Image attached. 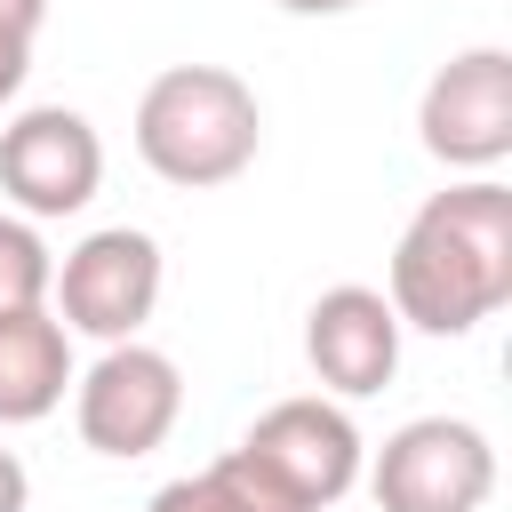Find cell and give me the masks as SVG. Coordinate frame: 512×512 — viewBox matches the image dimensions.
Returning a JSON list of instances; mask_svg holds the SVG:
<instances>
[{"label": "cell", "mask_w": 512, "mask_h": 512, "mask_svg": "<svg viewBox=\"0 0 512 512\" xmlns=\"http://www.w3.org/2000/svg\"><path fill=\"white\" fill-rule=\"evenodd\" d=\"M384 296L400 328L424 336H472L480 320H496L512 304V184L464 176L432 192L392 248Z\"/></svg>", "instance_id": "obj_1"}, {"label": "cell", "mask_w": 512, "mask_h": 512, "mask_svg": "<svg viewBox=\"0 0 512 512\" xmlns=\"http://www.w3.org/2000/svg\"><path fill=\"white\" fill-rule=\"evenodd\" d=\"M256 144H264V112L232 64H168L136 96V160L176 192L232 184L256 160Z\"/></svg>", "instance_id": "obj_2"}, {"label": "cell", "mask_w": 512, "mask_h": 512, "mask_svg": "<svg viewBox=\"0 0 512 512\" xmlns=\"http://www.w3.org/2000/svg\"><path fill=\"white\" fill-rule=\"evenodd\" d=\"M360 472L376 512H480L496 496V448L464 416H408Z\"/></svg>", "instance_id": "obj_3"}, {"label": "cell", "mask_w": 512, "mask_h": 512, "mask_svg": "<svg viewBox=\"0 0 512 512\" xmlns=\"http://www.w3.org/2000/svg\"><path fill=\"white\" fill-rule=\"evenodd\" d=\"M416 136L456 176L504 168L512 160V48H456L416 96Z\"/></svg>", "instance_id": "obj_4"}, {"label": "cell", "mask_w": 512, "mask_h": 512, "mask_svg": "<svg viewBox=\"0 0 512 512\" xmlns=\"http://www.w3.org/2000/svg\"><path fill=\"white\" fill-rule=\"evenodd\" d=\"M184 416V376L168 352L120 336L96 352L88 376H72V424L96 456H152Z\"/></svg>", "instance_id": "obj_5"}, {"label": "cell", "mask_w": 512, "mask_h": 512, "mask_svg": "<svg viewBox=\"0 0 512 512\" xmlns=\"http://www.w3.org/2000/svg\"><path fill=\"white\" fill-rule=\"evenodd\" d=\"M48 296H56V320L72 336H96V344H120L152 320L160 304V240L136 232V224H104L88 232L56 272H48Z\"/></svg>", "instance_id": "obj_6"}, {"label": "cell", "mask_w": 512, "mask_h": 512, "mask_svg": "<svg viewBox=\"0 0 512 512\" xmlns=\"http://www.w3.org/2000/svg\"><path fill=\"white\" fill-rule=\"evenodd\" d=\"M104 184V136L72 104H32L0 128V192L16 216H80Z\"/></svg>", "instance_id": "obj_7"}, {"label": "cell", "mask_w": 512, "mask_h": 512, "mask_svg": "<svg viewBox=\"0 0 512 512\" xmlns=\"http://www.w3.org/2000/svg\"><path fill=\"white\" fill-rule=\"evenodd\" d=\"M240 448H256V456H264L312 512L344 504V496L360 488V464H368L360 424H352L336 400H320V392H304V400H272V408L248 424Z\"/></svg>", "instance_id": "obj_8"}, {"label": "cell", "mask_w": 512, "mask_h": 512, "mask_svg": "<svg viewBox=\"0 0 512 512\" xmlns=\"http://www.w3.org/2000/svg\"><path fill=\"white\" fill-rule=\"evenodd\" d=\"M304 360L336 400H368L400 376V312L384 288H320L304 312Z\"/></svg>", "instance_id": "obj_9"}, {"label": "cell", "mask_w": 512, "mask_h": 512, "mask_svg": "<svg viewBox=\"0 0 512 512\" xmlns=\"http://www.w3.org/2000/svg\"><path fill=\"white\" fill-rule=\"evenodd\" d=\"M72 392V328L48 304L0 312V424H40Z\"/></svg>", "instance_id": "obj_10"}, {"label": "cell", "mask_w": 512, "mask_h": 512, "mask_svg": "<svg viewBox=\"0 0 512 512\" xmlns=\"http://www.w3.org/2000/svg\"><path fill=\"white\" fill-rule=\"evenodd\" d=\"M48 240L32 232V216H0V312H24V304H48Z\"/></svg>", "instance_id": "obj_11"}, {"label": "cell", "mask_w": 512, "mask_h": 512, "mask_svg": "<svg viewBox=\"0 0 512 512\" xmlns=\"http://www.w3.org/2000/svg\"><path fill=\"white\" fill-rule=\"evenodd\" d=\"M208 472L224 480V496H232L240 512H312V504H304V496H296V488H288V480H280L256 448H224Z\"/></svg>", "instance_id": "obj_12"}, {"label": "cell", "mask_w": 512, "mask_h": 512, "mask_svg": "<svg viewBox=\"0 0 512 512\" xmlns=\"http://www.w3.org/2000/svg\"><path fill=\"white\" fill-rule=\"evenodd\" d=\"M144 512H240V504L224 496V480H216V472H184V480L152 488V504H144Z\"/></svg>", "instance_id": "obj_13"}, {"label": "cell", "mask_w": 512, "mask_h": 512, "mask_svg": "<svg viewBox=\"0 0 512 512\" xmlns=\"http://www.w3.org/2000/svg\"><path fill=\"white\" fill-rule=\"evenodd\" d=\"M24 72H32V32H16V24H0V104L24 88Z\"/></svg>", "instance_id": "obj_14"}, {"label": "cell", "mask_w": 512, "mask_h": 512, "mask_svg": "<svg viewBox=\"0 0 512 512\" xmlns=\"http://www.w3.org/2000/svg\"><path fill=\"white\" fill-rule=\"evenodd\" d=\"M32 504V472L16 464V448H0V512H24Z\"/></svg>", "instance_id": "obj_15"}, {"label": "cell", "mask_w": 512, "mask_h": 512, "mask_svg": "<svg viewBox=\"0 0 512 512\" xmlns=\"http://www.w3.org/2000/svg\"><path fill=\"white\" fill-rule=\"evenodd\" d=\"M40 16H48V0H0V24H16V32H40Z\"/></svg>", "instance_id": "obj_16"}, {"label": "cell", "mask_w": 512, "mask_h": 512, "mask_svg": "<svg viewBox=\"0 0 512 512\" xmlns=\"http://www.w3.org/2000/svg\"><path fill=\"white\" fill-rule=\"evenodd\" d=\"M272 8H288V16H344V8H360V0H272Z\"/></svg>", "instance_id": "obj_17"}]
</instances>
